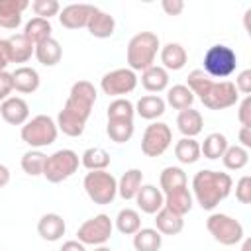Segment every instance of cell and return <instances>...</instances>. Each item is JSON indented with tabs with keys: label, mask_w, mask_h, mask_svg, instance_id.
Returning a JSON list of instances; mask_svg holds the SVG:
<instances>
[{
	"label": "cell",
	"mask_w": 251,
	"mask_h": 251,
	"mask_svg": "<svg viewBox=\"0 0 251 251\" xmlns=\"http://www.w3.org/2000/svg\"><path fill=\"white\" fill-rule=\"evenodd\" d=\"M29 6L33 10L35 18H43V20L59 16V12H61V4L57 0H33Z\"/></svg>",
	"instance_id": "obj_42"
},
{
	"label": "cell",
	"mask_w": 251,
	"mask_h": 251,
	"mask_svg": "<svg viewBox=\"0 0 251 251\" xmlns=\"http://www.w3.org/2000/svg\"><path fill=\"white\" fill-rule=\"evenodd\" d=\"M12 80H14V90H18L22 94H33L41 84L39 73L33 67H27V65L18 67L12 73Z\"/></svg>",
	"instance_id": "obj_20"
},
{
	"label": "cell",
	"mask_w": 251,
	"mask_h": 251,
	"mask_svg": "<svg viewBox=\"0 0 251 251\" xmlns=\"http://www.w3.org/2000/svg\"><path fill=\"white\" fill-rule=\"evenodd\" d=\"M192 204H194V198H192V192L188 190V186L165 194V208H169L171 212H175L182 218H184V214H188L192 210Z\"/></svg>",
	"instance_id": "obj_27"
},
{
	"label": "cell",
	"mask_w": 251,
	"mask_h": 251,
	"mask_svg": "<svg viewBox=\"0 0 251 251\" xmlns=\"http://www.w3.org/2000/svg\"><path fill=\"white\" fill-rule=\"evenodd\" d=\"M59 135L57 124L51 116L47 114H37L31 120H27L22 129H20V137L24 143H27L31 149H41L47 145H53L55 139Z\"/></svg>",
	"instance_id": "obj_4"
},
{
	"label": "cell",
	"mask_w": 251,
	"mask_h": 251,
	"mask_svg": "<svg viewBox=\"0 0 251 251\" xmlns=\"http://www.w3.org/2000/svg\"><path fill=\"white\" fill-rule=\"evenodd\" d=\"M161 8H163V12L167 16H178L184 10V2L182 0H163L161 2Z\"/></svg>",
	"instance_id": "obj_47"
},
{
	"label": "cell",
	"mask_w": 251,
	"mask_h": 251,
	"mask_svg": "<svg viewBox=\"0 0 251 251\" xmlns=\"http://www.w3.org/2000/svg\"><path fill=\"white\" fill-rule=\"evenodd\" d=\"M114 231V222L110 220L108 214H96L94 218L82 222L76 229V239L82 245H106L112 237Z\"/></svg>",
	"instance_id": "obj_9"
},
{
	"label": "cell",
	"mask_w": 251,
	"mask_h": 251,
	"mask_svg": "<svg viewBox=\"0 0 251 251\" xmlns=\"http://www.w3.org/2000/svg\"><path fill=\"white\" fill-rule=\"evenodd\" d=\"M45 161H47V155L41 149H29L22 155V169L29 176H39L43 175Z\"/></svg>",
	"instance_id": "obj_38"
},
{
	"label": "cell",
	"mask_w": 251,
	"mask_h": 251,
	"mask_svg": "<svg viewBox=\"0 0 251 251\" xmlns=\"http://www.w3.org/2000/svg\"><path fill=\"white\" fill-rule=\"evenodd\" d=\"M82 186H84L86 196L98 206L112 204L114 198L118 196V180L108 171H90V173H86L84 180H82Z\"/></svg>",
	"instance_id": "obj_5"
},
{
	"label": "cell",
	"mask_w": 251,
	"mask_h": 251,
	"mask_svg": "<svg viewBox=\"0 0 251 251\" xmlns=\"http://www.w3.org/2000/svg\"><path fill=\"white\" fill-rule=\"evenodd\" d=\"M163 245V235L155 227H139L133 233L135 251H159Z\"/></svg>",
	"instance_id": "obj_30"
},
{
	"label": "cell",
	"mask_w": 251,
	"mask_h": 251,
	"mask_svg": "<svg viewBox=\"0 0 251 251\" xmlns=\"http://www.w3.org/2000/svg\"><path fill=\"white\" fill-rule=\"evenodd\" d=\"M33 55L43 67H55L63 57V47L55 37H49V39L35 45Z\"/></svg>",
	"instance_id": "obj_26"
},
{
	"label": "cell",
	"mask_w": 251,
	"mask_h": 251,
	"mask_svg": "<svg viewBox=\"0 0 251 251\" xmlns=\"http://www.w3.org/2000/svg\"><path fill=\"white\" fill-rule=\"evenodd\" d=\"M235 88H237V92H241V94H245V96H249L251 94V71L249 69H245V71H241L239 75H237V78H235Z\"/></svg>",
	"instance_id": "obj_45"
},
{
	"label": "cell",
	"mask_w": 251,
	"mask_h": 251,
	"mask_svg": "<svg viewBox=\"0 0 251 251\" xmlns=\"http://www.w3.org/2000/svg\"><path fill=\"white\" fill-rule=\"evenodd\" d=\"M200 102L208 110H226L239 102V92H237L235 84L229 80H220V82L212 80L208 90L200 96Z\"/></svg>",
	"instance_id": "obj_11"
},
{
	"label": "cell",
	"mask_w": 251,
	"mask_h": 251,
	"mask_svg": "<svg viewBox=\"0 0 251 251\" xmlns=\"http://www.w3.org/2000/svg\"><path fill=\"white\" fill-rule=\"evenodd\" d=\"M210 84H212V78H210L202 69H194V71H190L188 76H186V86L190 88V92L194 94V98H196V96L200 98V96L208 90Z\"/></svg>",
	"instance_id": "obj_41"
},
{
	"label": "cell",
	"mask_w": 251,
	"mask_h": 251,
	"mask_svg": "<svg viewBox=\"0 0 251 251\" xmlns=\"http://www.w3.org/2000/svg\"><path fill=\"white\" fill-rule=\"evenodd\" d=\"M67 231V224L63 220L61 214H55V212H49V214H43L37 222V233L41 239L45 241H59Z\"/></svg>",
	"instance_id": "obj_16"
},
{
	"label": "cell",
	"mask_w": 251,
	"mask_h": 251,
	"mask_svg": "<svg viewBox=\"0 0 251 251\" xmlns=\"http://www.w3.org/2000/svg\"><path fill=\"white\" fill-rule=\"evenodd\" d=\"M27 8V0H0V27L18 29L22 24V14Z\"/></svg>",
	"instance_id": "obj_17"
},
{
	"label": "cell",
	"mask_w": 251,
	"mask_h": 251,
	"mask_svg": "<svg viewBox=\"0 0 251 251\" xmlns=\"http://www.w3.org/2000/svg\"><path fill=\"white\" fill-rule=\"evenodd\" d=\"M233 180L227 173L202 169L192 176V198L200 204L202 210L212 212L222 200L229 196Z\"/></svg>",
	"instance_id": "obj_2"
},
{
	"label": "cell",
	"mask_w": 251,
	"mask_h": 251,
	"mask_svg": "<svg viewBox=\"0 0 251 251\" xmlns=\"http://www.w3.org/2000/svg\"><path fill=\"white\" fill-rule=\"evenodd\" d=\"M206 229L210 231V235L222 243V245H237L239 241H243L245 237V231H243V226L239 220L227 216V214H222V212H214L208 216L206 220Z\"/></svg>",
	"instance_id": "obj_7"
},
{
	"label": "cell",
	"mask_w": 251,
	"mask_h": 251,
	"mask_svg": "<svg viewBox=\"0 0 251 251\" xmlns=\"http://www.w3.org/2000/svg\"><path fill=\"white\" fill-rule=\"evenodd\" d=\"M202 63H204L202 71L210 78H227L237 69V55L229 45L218 43V45L208 47Z\"/></svg>",
	"instance_id": "obj_6"
},
{
	"label": "cell",
	"mask_w": 251,
	"mask_h": 251,
	"mask_svg": "<svg viewBox=\"0 0 251 251\" xmlns=\"http://www.w3.org/2000/svg\"><path fill=\"white\" fill-rule=\"evenodd\" d=\"M114 226L122 235H133L141 227V216L133 208H122L114 220Z\"/></svg>",
	"instance_id": "obj_32"
},
{
	"label": "cell",
	"mask_w": 251,
	"mask_h": 251,
	"mask_svg": "<svg viewBox=\"0 0 251 251\" xmlns=\"http://www.w3.org/2000/svg\"><path fill=\"white\" fill-rule=\"evenodd\" d=\"M237 118H239V122H241L243 127H251V96H245L239 102Z\"/></svg>",
	"instance_id": "obj_44"
},
{
	"label": "cell",
	"mask_w": 251,
	"mask_h": 251,
	"mask_svg": "<svg viewBox=\"0 0 251 251\" xmlns=\"http://www.w3.org/2000/svg\"><path fill=\"white\" fill-rule=\"evenodd\" d=\"M80 165L88 171H106L110 165V153L102 147H88L80 155Z\"/></svg>",
	"instance_id": "obj_36"
},
{
	"label": "cell",
	"mask_w": 251,
	"mask_h": 251,
	"mask_svg": "<svg viewBox=\"0 0 251 251\" xmlns=\"http://www.w3.org/2000/svg\"><path fill=\"white\" fill-rule=\"evenodd\" d=\"M78 165H80L78 153H75L73 149H59V151L47 155V161L43 167V176L49 182L57 184V182L71 178L78 171Z\"/></svg>",
	"instance_id": "obj_8"
},
{
	"label": "cell",
	"mask_w": 251,
	"mask_h": 251,
	"mask_svg": "<svg viewBox=\"0 0 251 251\" xmlns=\"http://www.w3.org/2000/svg\"><path fill=\"white\" fill-rule=\"evenodd\" d=\"M8 43V53H10V63H27L35 51V45L24 35L16 33L6 39Z\"/></svg>",
	"instance_id": "obj_22"
},
{
	"label": "cell",
	"mask_w": 251,
	"mask_h": 251,
	"mask_svg": "<svg viewBox=\"0 0 251 251\" xmlns=\"http://www.w3.org/2000/svg\"><path fill=\"white\" fill-rule=\"evenodd\" d=\"M94 251H112V249L106 247V245H98V247H94Z\"/></svg>",
	"instance_id": "obj_52"
},
{
	"label": "cell",
	"mask_w": 251,
	"mask_h": 251,
	"mask_svg": "<svg viewBox=\"0 0 251 251\" xmlns=\"http://www.w3.org/2000/svg\"><path fill=\"white\" fill-rule=\"evenodd\" d=\"M161 49L159 37L153 31H139L127 41V51H126V61L127 69L135 71H145L155 65L157 51Z\"/></svg>",
	"instance_id": "obj_3"
},
{
	"label": "cell",
	"mask_w": 251,
	"mask_h": 251,
	"mask_svg": "<svg viewBox=\"0 0 251 251\" xmlns=\"http://www.w3.org/2000/svg\"><path fill=\"white\" fill-rule=\"evenodd\" d=\"M184 227V218L171 212L169 208H161L157 214H155V229L161 233V235H178Z\"/></svg>",
	"instance_id": "obj_24"
},
{
	"label": "cell",
	"mask_w": 251,
	"mask_h": 251,
	"mask_svg": "<svg viewBox=\"0 0 251 251\" xmlns=\"http://www.w3.org/2000/svg\"><path fill=\"white\" fill-rule=\"evenodd\" d=\"M171 108L175 110H186V108H192V102H194V94L190 92V88L186 84H175L171 88H167V100H165Z\"/></svg>",
	"instance_id": "obj_35"
},
{
	"label": "cell",
	"mask_w": 251,
	"mask_h": 251,
	"mask_svg": "<svg viewBox=\"0 0 251 251\" xmlns=\"http://www.w3.org/2000/svg\"><path fill=\"white\" fill-rule=\"evenodd\" d=\"M108 120H124V122H133L135 108L127 98H114L108 104Z\"/></svg>",
	"instance_id": "obj_39"
},
{
	"label": "cell",
	"mask_w": 251,
	"mask_h": 251,
	"mask_svg": "<svg viewBox=\"0 0 251 251\" xmlns=\"http://www.w3.org/2000/svg\"><path fill=\"white\" fill-rule=\"evenodd\" d=\"M51 31H53V27H51V22H49V20L31 18V20L24 25V31H22V33H24L33 45H37V43L49 39V37H51Z\"/></svg>",
	"instance_id": "obj_33"
},
{
	"label": "cell",
	"mask_w": 251,
	"mask_h": 251,
	"mask_svg": "<svg viewBox=\"0 0 251 251\" xmlns=\"http://www.w3.org/2000/svg\"><path fill=\"white\" fill-rule=\"evenodd\" d=\"M135 86H137V75L127 67L114 69L100 78L102 92L108 96H114V98H124V94L133 92Z\"/></svg>",
	"instance_id": "obj_12"
},
{
	"label": "cell",
	"mask_w": 251,
	"mask_h": 251,
	"mask_svg": "<svg viewBox=\"0 0 251 251\" xmlns=\"http://www.w3.org/2000/svg\"><path fill=\"white\" fill-rule=\"evenodd\" d=\"M59 251H86V245H82L78 239H69L61 245Z\"/></svg>",
	"instance_id": "obj_50"
},
{
	"label": "cell",
	"mask_w": 251,
	"mask_h": 251,
	"mask_svg": "<svg viewBox=\"0 0 251 251\" xmlns=\"http://www.w3.org/2000/svg\"><path fill=\"white\" fill-rule=\"evenodd\" d=\"M159 57H161V67L169 73V71H180L184 69V65L188 63V53L180 43H167L159 49Z\"/></svg>",
	"instance_id": "obj_18"
},
{
	"label": "cell",
	"mask_w": 251,
	"mask_h": 251,
	"mask_svg": "<svg viewBox=\"0 0 251 251\" xmlns=\"http://www.w3.org/2000/svg\"><path fill=\"white\" fill-rule=\"evenodd\" d=\"M94 12H96V6H92V4H69V6L61 8L59 22L67 29H80V27H86V24Z\"/></svg>",
	"instance_id": "obj_13"
},
{
	"label": "cell",
	"mask_w": 251,
	"mask_h": 251,
	"mask_svg": "<svg viewBox=\"0 0 251 251\" xmlns=\"http://www.w3.org/2000/svg\"><path fill=\"white\" fill-rule=\"evenodd\" d=\"M222 161L227 171H241L249 163V149L241 145H227L226 153L222 155Z\"/></svg>",
	"instance_id": "obj_37"
},
{
	"label": "cell",
	"mask_w": 251,
	"mask_h": 251,
	"mask_svg": "<svg viewBox=\"0 0 251 251\" xmlns=\"http://www.w3.org/2000/svg\"><path fill=\"white\" fill-rule=\"evenodd\" d=\"M175 157L182 165H194L202 155H200V143L192 137H182L175 145Z\"/></svg>",
	"instance_id": "obj_34"
},
{
	"label": "cell",
	"mask_w": 251,
	"mask_h": 251,
	"mask_svg": "<svg viewBox=\"0 0 251 251\" xmlns=\"http://www.w3.org/2000/svg\"><path fill=\"white\" fill-rule=\"evenodd\" d=\"M14 92V80H12V73L4 71L0 73V102H4L6 98H10V94Z\"/></svg>",
	"instance_id": "obj_46"
},
{
	"label": "cell",
	"mask_w": 251,
	"mask_h": 251,
	"mask_svg": "<svg viewBox=\"0 0 251 251\" xmlns=\"http://www.w3.org/2000/svg\"><path fill=\"white\" fill-rule=\"evenodd\" d=\"M86 29L92 37L96 39H108L114 35V29H116V20L114 16H110L108 12H102L96 8V12L90 16L88 24H86Z\"/></svg>",
	"instance_id": "obj_19"
},
{
	"label": "cell",
	"mask_w": 251,
	"mask_h": 251,
	"mask_svg": "<svg viewBox=\"0 0 251 251\" xmlns=\"http://www.w3.org/2000/svg\"><path fill=\"white\" fill-rule=\"evenodd\" d=\"M235 198L241 204H249L251 202V176L249 175H243L235 182Z\"/></svg>",
	"instance_id": "obj_43"
},
{
	"label": "cell",
	"mask_w": 251,
	"mask_h": 251,
	"mask_svg": "<svg viewBox=\"0 0 251 251\" xmlns=\"http://www.w3.org/2000/svg\"><path fill=\"white\" fill-rule=\"evenodd\" d=\"M10 182V169L0 163V188H4Z\"/></svg>",
	"instance_id": "obj_51"
},
{
	"label": "cell",
	"mask_w": 251,
	"mask_h": 251,
	"mask_svg": "<svg viewBox=\"0 0 251 251\" xmlns=\"http://www.w3.org/2000/svg\"><path fill=\"white\" fill-rule=\"evenodd\" d=\"M133 200L137 202V208L143 214H151V216H155L165 206V194L155 184H141Z\"/></svg>",
	"instance_id": "obj_15"
},
{
	"label": "cell",
	"mask_w": 251,
	"mask_h": 251,
	"mask_svg": "<svg viewBox=\"0 0 251 251\" xmlns=\"http://www.w3.org/2000/svg\"><path fill=\"white\" fill-rule=\"evenodd\" d=\"M227 145H229L227 143V137L224 133H220V131H214V133L206 135L204 141L200 143V155H204L206 159L216 161V159H220L226 153Z\"/></svg>",
	"instance_id": "obj_31"
},
{
	"label": "cell",
	"mask_w": 251,
	"mask_h": 251,
	"mask_svg": "<svg viewBox=\"0 0 251 251\" xmlns=\"http://www.w3.org/2000/svg\"><path fill=\"white\" fill-rule=\"evenodd\" d=\"M173 143V131L165 122H153L141 137V153L145 157H161Z\"/></svg>",
	"instance_id": "obj_10"
},
{
	"label": "cell",
	"mask_w": 251,
	"mask_h": 251,
	"mask_svg": "<svg viewBox=\"0 0 251 251\" xmlns=\"http://www.w3.org/2000/svg\"><path fill=\"white\" fill-rule=\"evenodd\" d=\"M133 122H124V120H108L106 133L114 143H126L133 135Z\"/></svg>",
	"instance_id": "obj_40"
},
{
	"label": "cell",
	"mask_w": 251,
	"mask_h": 251,
	"mask_svg": "<svg viewBox=\"0 0 251 251\" xmlns=\"http://www.w3.org/2000/svg\"><path fill=\"white\" fill-rule=\"evenodd\" d=\"M141 86L147 92H163L169 88V73L161 65H153L141 73Z\"/></svg>",
	"instance_id": "obj_25"
},
{
	"label": "cell",
	"mask_w": 251,
	"mask_h": 251,
	"mask_svg": "<svg viewBox=\"0 0 251 251\" xmlns=\"http://www.w3.org/2000/svg\"><path fill=\"white\" fill-rule=\"evenodd\" d=\"M133 108H135V114L139 118L153 122V120H157V118H161L165 114L167 102L159 94H147V96H141Z\"/></svg>",
	"instance_id": "obj_23"
},
{
	"label": "cell",
	"mask_w": 251,
	"mask_h": 251,
	"mask_svg": "<svg viewBox=\"0 0 251 251\" xmlns=\"http://www.w3.org/2000/svg\"><path fill=\"white\" fill-rule=\"evenodd\" d=\"M143 184V173L139 169H127L118 180V194L124 200H133Z\"/></svg>",
	"instance_id": "obj_29"
},
{
	"label": "cell",
	"mask_w": 251,
	"mask_h": 251,
	"mask_svg": "<svg viewBox=\"0 0 251 251\" xmlns=\"http://www.w3.org/2000/svg\"><path fill=\"white\" fill-rule=\"evenodd\" d=\"M237 137H239V145H241V147L251 149V127H243V126H241Z\"/></svg>",
	"instance_id": "obj_49"
},
{
	"label": "cell",
	"mask_w": 251,
	"mask_h": 251,
	"mask_svg": "<svg viewBox=\"0 0 251 251\" xmlns=\"http://www.w3.org/2000/svg\"><path fill=\"white\" fill-rule=\"evenodd\" d=\"M159 186H161L163 194H169L173 190L184 188V186H188L186 173L180 167H165L161 171V175H159Z\"/></svg>",
	"instance_id": "obj_28"
},
{
	"label": "cell",
	"mask_w": 251,
	"mask_h": 251,
	"mask_svg": "<svg viewBox=\"0 0 251 251\" xmlns=\"http://www.w3.org/2000/svg\"><path fill=\"white\" fill-rule=\"evenodd\" d=\"M0 116L10 126H24L29 120V104L20 96H10L0 102Z\"/></svg>",
	"instance_id": "obj_14"
},
{
	"label": "cell",
	"mask_w": 251,
	"mask_h": 251,
	"mask_svg": "<svg viewBox=\"0 0 251 251\" xmlns=\"http://www.w3.org/2000/svg\"><path fill=\"white\" fill-rule=\"evenodd\" d=\"M96 102V88L90 80H76L71 86L69 98L63 110L57 114V129L69 137H78L84 133L86 122L92 114Z\"/></svg>",
	"instance_id": "obj_1"
},
{
	"label": "cell",
	"mask_w": 251,
	"mask_h": 251,
	"mask_svg": "<svg viewBox=\"0 0 251 251\" xmlns=\"http://www.w3.org/2000/svg\"><path fill=\"white\" fill-rule=\"evenodd\" d=\"M8 65H10V53H8V43H6V39H0V73H4Z\"/></svg>",
	"instance_id": "obj_48"
},
{
	"label": "cell",
	"mask_w": 251,
	"mask_h": 251,
	"mask_svg": "<svg viewBox=\"0 0 251 251\" xmlns=\"http://www.w3.org/2000/svg\"><path fill=\"white\" fill-rule=\"evenodd\" d=\"M176 127L182 133V137H192L194 139L202 131V127H204V118L194 108L180 110L178 116H176Z\"/></svg>",
	"instance_id": "obj_21"
}]
</instances>
